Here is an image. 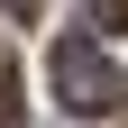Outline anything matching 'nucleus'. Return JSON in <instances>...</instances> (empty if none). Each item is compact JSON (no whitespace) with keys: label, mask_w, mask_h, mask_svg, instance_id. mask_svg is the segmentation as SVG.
Instances as JSON below:
<instances>
[{"label":"nucleus","mask_w":128,"mask_h":128,"mask_svg":"<svg viewBox=\"0 0 128 128\" xmlns=\"http://www.w3.org/2000/svg\"><path fill=\"white\" fill-rule=\"evenodd\" d=\"M46 82H55V101L64 110H119V64L101 55L92 37H55V55H46Z\"/></svg>","instance_id":"nucleus-1"},{"label":"nucleus","mask_w":128,"mask_h":128,"mask_svg":"<svg viewBox=\"0 0 128 128\" xmlns=\"http://www.w3.org/2000/svg\"><path fill=\"white\" fill-rule=\"evenodd\" d=\"M119 9H128V0H92V28H128Z\"/></svg>","instance_id":"nucleus-2"},{"label":"nucleus","mask_w":128,"mask_h":128,"mask_svg":"<svg viewBox=\"0 0 128 128\" xmlns=\"http://www.w3.org/2000/svg\"><path fill=\"white\" fill-rule=\"evenodd\" d=\"M0 9H9V18H37V0H0Z\"/></svg>","instance_id":"nucleus-3"}]
</instances>
